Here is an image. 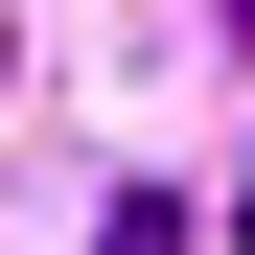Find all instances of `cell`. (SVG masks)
<instances>
[{
    "mask_svg": "<svg viewBox=\"0 0 255 255\" xmlns=\"http://www.w3.org/2000/svg\"><path fill=\"white\" fill-rule=\"evenodd\" d=\"M0 70H23V23H0Z\"/></svg>",
    "mask_w": 255,
    "mask_h": 255,
    "instance_id": "obj_4",
    "label": "cell"
},
{
    "mask_svg": "<svg viewBox=\"0 0 255 255\" xmlns=\"http://www.w3.org/2000/svg\"><path fill=\"white\" fill-rule=\"evenodd\" d=\"M209 23H232V47H255V0H209Z\"/></svg>",
    "mask_w": 255,
    "mask_h": 255,
    "instance_id": "obj_2",
    "label": "cell"
},
{
    "mask_svg": "<svg viewBox=\"0 0 255 255\" xmlns=\"http://www.w3.org/2000/svg\"><path fill=\"white\" fill-rule=\"evenodd\" d=\"M93 255H186V209H162V186H116V209H93Z\"/></svg>",
    "mask_w": 255,
    "mask_h": 255,
    "instance_id": "obj_1",
    "label": "cell"
},
{
    "mask_svg": "<svg viewBox=\"0 0 255 255\" xmlns=\"http://www.w3.org/2000/svg\"><path fill=\"white\" fill-rule=\"evenodd\" d=\"M232 232H255V162H232Z\"/></svg>",
    "mask_w": 255,
    "mask_h": 255,
    "instance_id": "obj_3",
    "label": "cell"
}]
</instances>
